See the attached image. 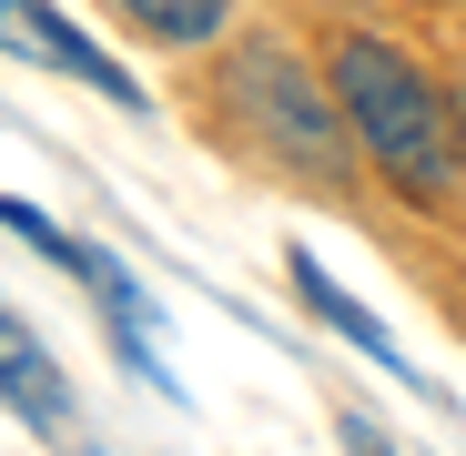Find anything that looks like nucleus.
<instances>
[{
    "instance_id": "obj_3",
    "label": "nucleus",
    "mask_w": 466,
    "mask_h": 456,
    "mask_svg": "<svg viewBox=\"0 0 466 456\" xmlns=\"http://www.w3.org/2000/svg\"><path fill=\"white\" fill-rule=\"evenodd\" d=\"M294 294H304V304H315V315H325V325H335V335H345L355 355H375L385 375H406V345H396V335H385V325L365 315V304H355V294H345V284H335V274H325L315 254H294ZM406 386H416V375H406Z\"/></svg>"
},
{
    "instance_id": "obj_1",
    "label": "nucleus",
    "mask_w": 466,
    "mask_h": 456,
    "mask_svg": "<svg viewBox=\"0 0 466 456\" xmlns=\"http://www.w3.org/2000/svg\"><path fill=\"white\" fill-rule=\"evenodd\" d=\"M335 92H345L355 142H365L406 193H446L456 142H446V112H436L426 71H416L406 51H385V41H345V51H335Z\"/></svg>"
},
{
    "instance_id": "obj_4",
    "label": "nucleus",
    "mask_w": 466,
    "mask_h": 456,
    "mask_svg": "<svg viewBox=\"0 0 466 456\" xmlns=\"http://www.w3.org/2000/svg\"><path fill=\"white\" fill-rule=\"evenodd\" d=\"M0 396H11L31 426H71V396H61V365L11 325V315H0Z\"/></svg>"
},
{
    "instance_id": "obj_2",
    "label": "nucleus",
    "mask_w": 466,
    "mask_h": 456,
    "mask_svg": "<svg viewBox=\"0 0 466 456\" xmlns=\"http://www.w3.org/2000/svg\"><path fill=\"white\" fill-rule=\"evenodd\" d=\"M244 122H264V132H274V152H284V163H304V173H345V142H335L325 82H315L304 61L254 51V71H244Z\"/></svg>"
},
{
    "instance_id": "obj_7",
    "label": "nucleus",
    "mask_w": 466,
    "mask_h": 456,
    "mask_svg": "<svg viewBox=\"0 0 466 456\" xmlns=\"http://www.w3.org/2000/svg\"><path fill=\"white\" fill-rule=\"evenodd\" d=\"M345 446H355V456H396V446H385V436H375L365 416H345Z\"/></svg>"
},
{
    "instance_id": "obj_6",
    "label": "nucleus",
    "mask_w": 466,
    "mask_h": 456,
    "mask_svg": "<svg viewBox=\"0 0 466 456\" xmlns=\"http://www.w3.org/2000/svg\"><path fill=\"white\" fill-rule=\"evenodd\" d=\"M122 11H132L142 31H163V41H213L223 0H122Z\"/></svg>"
},
{
    "instance_id": "obj_5",
    "label": "nucleus",
    "mask_w": 466,
    "mask_h": 456,
    "mask_svg": "<svg viewBox=\"0 0 466 456\" xmlns=\"http://www.w3.org/2000/svg\"><path fill=\"white\" fill-rule=\"evenodd\" d=\"M0 223H11V234H21L31 254H51L71 284H82V274H92V254H102V244H82V234H61V223H51L41 203H21V193H0Z\"/></svg>"
}]
</instances>
